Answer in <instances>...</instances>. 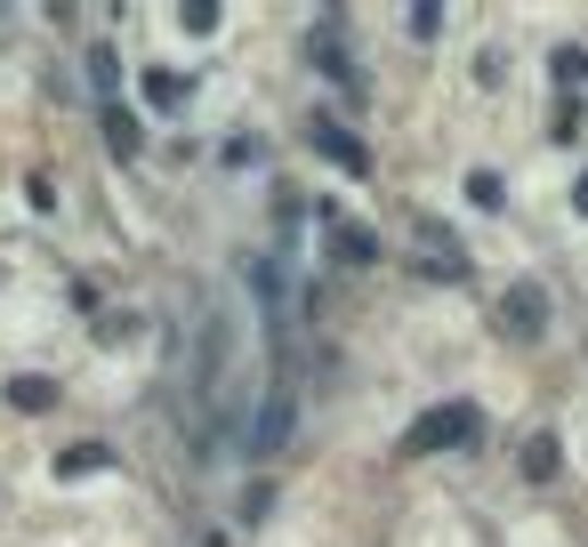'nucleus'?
<instances>
[{
    "mask_svg": "<svg viewBox=\"0 0 588 547\" xmlns=\"http://www.w3.org/2000/svg\"><path fill=\"white\" fill-rule=\"evenodd\" d=\"M307 137H315V153H322V161H339L347 177H371V153H363L355 137L339 129V121H322V113H315V121H307Z\"/></svg>",
    "mask_w": 588,
    "mask_h": 547,
    "instance_id": "39448f33",
    "label": "nucleus"
},
{
    "mask_svg": "<svg viewBox=\"0 0 588 547\" xmlns=\"http://www.w3.org/2000/svg\"><path fill=\"white\" fill-rule=\"evenodd\" d=\"M146 97H154V113H177L186 105V80L177 73H146Z\"/></svg>",
    "mask_w": 588,
    "mask_h": 547,
    "instance_id": "9b49d317",
    "label": "nucleus"
},
{
    "mask_svg": "<svg viewBox=\"0 0 588 547\" xmlns=\"http://www.w3.org/2000/svg\"><path fill=\"white\" fill-rule=\"evenodd\" d=\"M9 402H16V411H49V402H57V387H49V378H16V387H9Z\"/></svg>",
    "mask_w": 588,
    "mask_h": 547,
    "instance_id": "f8f14e48",
    "label": "nucleus"
},
{
    "mask_svg": "<svg viewBox=\"0 0 588 547\" xmlns=\"http://www.w3.org/2000/svg\"><path fill=\"white\" fill-rule=\"evenodd\" d=\"M476 435H483V411H476V402H443V411L412 419V435H403V451H468Z\"/></svg>",
    "mask_w": 588,
    "mask_h": 547,
    "instance_id": "f03ea898",
    "label": "nucleus"
},
{
    "mask_svg": "<svg viewBox=\"0 0 588 547\" xmlns=\"http://www.w3.org/2000/svg\"><path fill=\"white\" fill-rule=\"evenodd\" d=\"M524 475H532V483L556 475V435H532V443H524Z\"/></svg>",
    "mask_w": 588,
    "mask_h": 547,
    "instance_id": "9d476101",
    "label": "nucleus"
},
{
    "mask_svg": "<svg viewBox=\"0 0 588 547\" xmlns=\"http://www.w3.org/2000/svg\"><path fill=\"white\" fill-rule=\"evenodd\" d=\"M573 210H580V217H588V177H580V186H573Z\"/></svg>",
    "mask_w": 588,
    "mask_h": 547,
    "instance_id": "2eb2a0df",
    "label": "nucleus"
},
{
    "mask_svg": "<svg viewBox=\"0 0 588 547\" xmlns=\"http://www.w3.org/2000/svg\"><path fill=\"white\" fill-rule=\"evenodd\" d=\"M97 468H113V451H106V443H73V451H57V475H97Z\"/></svg>",
    "mask_w": 588,
    "mask_h": 547,
    "instance_id": "0eeeda50",
    "label": "nucleus"
},
{
    "mask_svg": "<svg viewBox=\"0 0 588 547\" xmlns=\"http://www.w3.org/2000/svg\"><path fill=\"white\" fill-rule=\"evenodd\" d=\"M291 427H298V395H291V378H274L267 402L250 411V459H274L291 443Z\"/></svg>",
    "mask_w": 588,
    "mask_h": 547,
    "instance_id": "7ed1b4c3",
    "label": "nucleus"
},
{
    "mask_svg": "<svg viewBox=\"0 0 588 547\" xmlns=\"http://www.w3.org/2000/svg\"><path fill=\"white\" fill-rule=\"evenodd\" d=\"M500 331H509V338H540V331H549V298H540L532 282H516V290L500 298Z\"/></svg>",
    "mask_w": 588,
    "mask_h": 547,
    "instance_id": "20e7f679",
    "label": "nucleus"
},
{
    "mask_svg": "<svg viewBox=\"0 0 588 547\" xmlns=\"http://www.w3.org/2000/svg\"><path fill=\"white\" fill-rule=\"evenodd\" d=\"M331 234H339V258H347V266H371V258H379V241L363 226H347V217H331Z\"/></svg>",
    "mask_w": 588,
    "mask_h": 547,
    "instance_id": "1a4fd4ad",
    "label": "nucleus"
},
{
    "mask_svg": "<svg viewBox=\"0 0 588 547\" xmlns=\"http://www.w3.org/2000/svg\"><path fill=\"white\" fill-rule=\"evenodd\" d=\"M106 146H113L121 161L146 153V129H137V113H130V105H113V113H106Z\"/></svg>",
    "mask_w": 588,
    "mask_h": 547,
    "instance_id": "423d86ee",
    "label": "nucleus"
},
{
    "mask_svg": "<svg viewBox=\"0 0 588 547\" xmlns=\"http://www.w3.org/2000/svg\"><path fill=\"white\" fill-rule=\"evenodd\" d=\"M468 201H476V210H500V201H509V186H500L492 170H476V177H468Z\"/></svg>",
    "mask_w": 588,
    "mask_h": 547,
    "instance_id": "ddd939ff",
    "label": "nucleus"
},
{
    "mask_svg": "<svg viewBox=\"0 0 588 547\" xmlns=\"http://www.w3.org/2000/svg\"><path fill=\"white\" fill-rule=\"evenodd\" d=\"M89 89H97V105H121V73H113V49H89Z\"/></svg>",
    "mask_w": 588,
    "mask_h": 547,
    "instance_id": "6e6552de",
    "label": "nucleus"
},
{
    "mask_svg": "<svg viewBox=\"0 0 588 547\" xmlns=\"http://www.w3.org/2000/svg\"><path fill=\"white\" fill-rule=\"evenodd\" d=\"M588 80V49H556V89H580Z\"/></svg>",
    "mask_w": 588,
    "mask_h": 547,
    "instance_id": "4468645a",
    "label": "nucleus"
},
{
    "mask_svg": "<svg viewBox=\"0 0 588 547\" xmlns=\"http://www.w3.org/2000/svg\"><path fill=\"white\" fill-rule=\"evenodd\" d=\"M242 282H250V298H258V314H267V331L282 338V331H291V314H298V282H291V258H282V250H258L250 266H242Z\"/></svg>",
    "mask_w": 588,
    "mask_h": 547,
    "instance_id": "f257e3e1",
    "label": "nucleus"
}]
</instances>
